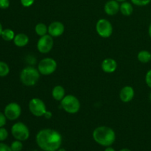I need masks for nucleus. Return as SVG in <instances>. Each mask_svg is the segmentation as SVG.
<instances>
[{
    "label": "nucleus",
    "instance_id": "nucleus-1",
    "mask_svg": "<svg viewBox=\"0 0 151 151\" xmlns=\"http://www.w3.org/2000/svg\"><path fill=\"white\" fill-rule=\"evenodd\" d=\"M36 143L43 150L57 151L62 144V136L55 130L45 128L37 134Z\"/></svg>",
    "mask_w": 151,
    "mask_h": 151
},
{
    "label": "nucleus",
    "instance_id": "nucleus-2",
    "mask_svg": "<svg viewBox=\"0 0 151 151\" xmlns=\"http://www.w3.org/2000/svg\"><path fill=\"white\" fill-rule=\"evenodd\" d=\"M93 139L97 144L104 147H109L116 140V134L110 127L100 126L94 129L92 134Z\"/></svg>",
    "mask_w": 151,
    "mask_h": 151
},
{
    "label": "nucleus",
    "instance_id": "nucleus-3",
    "mask_svg": "<svg viewBox=\"0 0 151 151\" xmlns=\"http://www.w3.org/2000/svg\"><path fill=\"white\" fill-rule=\"evenodd\" d=\"M40 72L33 66H27L20 73V81L26 86H32L38 83Z\"/></svg>",
    "mask_w": 151,
    "mask_h": 151
},
{
    "label": "nucleus",
    "instance_id": "nucleus-4",
    "mask_svg": "<svg viewBox=\"0 0 151 151\" xmlns=\"http://www.w3.org/2000/svg\"><path fill=\"white\" fill-rule=\"evenodd\" d=\"M60 106L65 111L71 114L78 113L81 109V103L79 100L72 94L65 96L60 101Z\"/></svg>",
    "mask_w": 151,
    "mask_h": 151
},
{
    "label": "nucleus",
    "instance_id": "nucleus-5",
    "mask_svg": "<svg viewBox=\"0 0 151 151\" xmlns=\"http://www.w3.org/2000/svg\"><path fill=\"white\" fill-rule=\"evenodd\" d=\"M11 134L16 140L26 141L29 137V131L28 127L23 122H16L12 126Z\"/></svg>",
    "mask_w": 151,
    "mask_h": 151
},
{
    "label": "nucleus",
    "instance_id": "nucleus-6",
    "mask_svg": "<svg viewBox=\"0 0 151 151\" xmlns=\"http://www.w3.org/2000/svg\"><path fill=\"white\" fill-rule=\"evenodd\" d=\"M57 62L51 58H46L40 60L38 65V70L42 75H50L55 72Z\"/></svg>",
    "mask_w": 151,
    "mask_h": 151
},
{
    "label": "nucleus",
    "instance_id": "nucleus-7",
    "mask_svg": "<svg viewBox=\"0 0 151 151\" xmlns=\"http://www.w3.org/2000/svg\"><path fill=\"white\" fill-rule=\"evenodd\" d=\"M29 110L32 115L40 117L44 116L47 111V108L43 100L35 97L29 102Z\"/></svg>",
    "mask_w": 151,
    "mask_h": 151
},
{
    "label": "nucleus",
    "instance_id": "nucleus-8",
    "mask_svg": "<svg viewBox=\"0 0 151 151\" xmlns=\"http://www.w3.org/2000/svg\"><path fill=\"white\" fill-rule=\"evenodd\" d=\"M96 31L102 38H109L113 33V26L109 20L101 19L96 24Z\"/></svg>",
    "mask_w": 151,
    "mask_h": 151
},
{
    "label": "nucleus",
    "instance_id": "nucleus-9",
    "mask_svg": "<svg viewBox=\"0 0 151 151\" xmlns=\"http://www.w3.org/2000/svg\"><path fill=\"white\" fill-rule=\"evenodd\" d=\"M52 38L53 37L49 34L40 37L37 42V49L39 52L42 54H47L52 50L54 45V41Z\"/></svg>",
    "mask_w": 151,
    "mask_h": 151
},
{
    "label": "nucleus",
    "instance_id": "nucleus-10",
    "mask_svg": "<svg viewBox=\"0 0 151 151\" xmlns=\"http://www.w3.org/2000/svg\"><path fill=\"white\" fill-rule=\"evenodd\" d=\"M4 114L9 120H16L22 114V108L18 103H10L4 108Z\"/></svg>",
    "mask_w": 151,
    "mask_h": 151
},
{
    "label": "nucleus",
    "instance_id": "nucleus-11",
    "mask_svg": "<svg viewBox=\"0 0 151 151\" xmlns=\"http://www.w3.org/2000/svg\"><path fill=\"white\" fill-rule=\"evenodd\" d=\"M65 27L60 22H53L48 26V33L52 37H59L64 32Z\"/></svg>",
    "mask_w": 151,
    "mask_h": 151
},
{
    "label": "nucleus",
    "instance_id": "nucleus-12",
    "mask_svg": "<svg viewBox=\"0 0 151 151\" xmlns=\"http://www.w3.org/2000/svg\"><path fill=\"white\" fill-rule=\"evenodd\" d=\"M135 91L133 87L126 86L121 89L119 92V98L123 103H128L134 99Z\"/></svg>",
    "mask_w": 151,
    "mask_h": 151
},
{
    "label": "nucleus",
    "instance_id": "nucleus-13",
    "mask_svg": "<svg viewBox=\"0 0 151 151\" xmlns=\"http://www.w3.org/2000/svg\"><path fill=\"white\" fill-rule=\"evenodd\" d=\"M120 4L116 0H109L105 4L104 11L109 16H114L119 11Z\"/></svg>",
    "mask_w": 151,
    "mask_h": 151
},
{
    "label": "nucleus",
    "instance_id": "nucleus-14",
    "mask_svg": "<svg viewBox=\"0 0 151 151\" xmlns=\"http://www.w3.org/2000/svg\"><path fill=\"white\" fill-rule=\"evenodd\" d=\"M101 68L106 73H113L117 69V63L113 58H106L102 62Z\"/></svg>",
    "mask_w": 151,
    "mask_h": 151
},
{
    "label": "nucleus",
    "instance_id": "nucleus-15",
    "mask_svg": "<svg viewBox=\"0 0 151 151\" xmlns=\"http://www.w3.org/2000/svg\"><path fill=\"white\" fill-rule=\"evenodd\" d=\"M29 37L24 33H19L15 35L13 39L14 44L18 47H24L27 46L29 43Z\"/></svg>",
    "mask_w": 151,
    "mask_h": 151
},
{
    "label": "nucleus",
    "instance_id": "nucleus-16",
    "mask_svg": "<svg viewBox=\"0 0 151 151\" xmlns=\"http://www.w3.org/2000/svg\"><path fill=\"white\" fill-rule=\"evenodd\" d=\"M65 92L66 91H65L64 88L62 86L58 85L53 88L52 91V95L56 101H61L63 97L66 96Z\"/></svg>",
    "mask_w": 151,
    "mask_h": 151
},
{
    "label": "nucleus",
    "instance_id": "nucleus-17",
    "mask_svg": "<svg viewBox=\"0 0 151 151\" xmlns=\"http://www.w3.org/2000/svg\"><path fill=\"white\" fill-rule=\"evenodd\" d=\"M119 11L122 13L123 16H131L134 11V7L131 4V3L128 2V1H123L122 4H120V7H119Z\"/></svg>",
    "mask_w": 151,
    "mask_h": 151
},
{
    "label": "nucleus",
    "instance_id": "nucleus-18",
    "mask_svg": "<svg viewBox=\"0 0 151 151\" xmlns=\"http://www.w3.org/2000/svg\"><path fill=\"white\" fill-rule=\"evenodd\" d=\"M137 59L142 63H147L151 60V53L147 50H141L137 55Z\"/></svg>",
    "mask_w": 151,
    "mask_h": 151
},
{
    "label": "nucleus",
    "instance_id": "nucleus-19",
    "mask_svg": "<svg viewBox=\"0 0 151 151\" xmlns=\"http://www.w3.org/2000/svg\"><path fill=\"white\" fill-rule=\"evenodd\" d=\"M35 31L40 37L44 36L48 33V27L44 23H38L35 25Z\"/></svg>",
    "mask_w": 151,
    "mask_h": 151
},
{
    "label": "nucleus",
    "instance_id": "nucleus-20",
    "mask_svg": "<svg viewBox=\"0 0 151 151\" xmlns=\"http://www.w3.org/2000/svg\"><path fill=\"white\" fill-rule=\"evenodd\" d=\"M15 33L11 29H3L2 32H1V38H3V40L6 41H13L15 38Z\"/></svg>",
    "mask_w": 151,
    "mask_h": 151
},
{
    "label": "nucleus",
    "instance_id": "nucleus-21",
    "mask_svg": "<svg viewBox=\"0 0 151 151\" xmlns=\"http://www.w3.org/2000/svg\"><path fill=\"white\" fill-rule=\"evenodd\" d=\"M10 72V67L4 61H0V77H6Z\"/></svg>",
    "mask_w": 151,
    "mask_h": 151
},
{
    "label": "nucleus",
    "instance_id": "nucleus-22",
    "mask_svg": "<svg viewBox=\"0 0 151 151\" xmlns=\"http://www.w3.org/2000/svg\"><path fill=\"white\" fill-rule=\"evenodd\" d=\"M10 147L13 151H21L23 148V144H22V141L16 140V141L12 142Z\"/></svg>",
    "mask_w": 151,
    "mask_h": 151
},
{
    "label": "nucleus",
    "instance_id": "nucleus-23",
    "mask_svg": "<svg viewBox=\"0 0 151 151\" xmlns=\"http://www.w3.org/2000/svg\"><path fill=\"white\" fill-rule=\"evenodd\" d=\"M131 1L136 6L143 7V6H146L150 4L151 0H131Z\"/></svg>",
    "mask_w": 151,
    "mask_h": 151
},
{
    "label": "nucleus",
    "instance_id": "nucleus-24",
    "mask_svg": "<svg viewBox=\"0 0 151 151\" xmlns=\"http://www.w3.org/2000/svg\"><path fill=\"white\" fill-rule=\"evenodd\" d=\"M8 137V132H7V129L1 127L0 128V142H3Z\"/></svg>",
    "mask_w": 151,
    "mask_h": 151
},
{
    "label": "nucleus",
    "instance_id": "nucleus-25",
    "mask_svg": "<svg viewBox=\"0 0 151 151\" xmlns=\"http://www.w3.org/2000/svg\"><path fill=\"white\" fill-rule=\"evenodd\" d=\"M20 1L23 7H29L33 4V3L35 2V0H20Z\"/></svg>",
    "mask_w": 151,
    "mask_h": 151
},
{
    "label": "nucleus",
    "instance_id": "nucleus-26",
    "mask_svg": "<svg viewBox=\"0 0 151 151\" xmlns=\"http://www.w3.org/2000/svg\"><path fill=\"white\" fill-rule=\"evenodd\" d=\"M145 83L147 86L151 88V69L147 71L145 75Z\"/></svg>",
    "mask_w": 151,
    "mask_h": 151
},
{
    "label": "nucleus",
    "instance_id": "nucleus-27",
    "mask_svg": "<svg viewBox=\"0 0 151 151\" xmlns=\"http://www.w3.org/2000/svg\"><path fill=\"white\" fill-rule=\"evenodd\" d=\"M7 117L5 116L4 113H1L0 112V128L1 127H4L6 125V122H7Z\"/></svg>",
    "mask_w": 151,
    "mask_h": 151
},
{
    "label": "nucleus",
    "instance_id": "nucleus-28",
    "mask_svg": "<svg viewBox=\"0 0 151 151\" xmlns=\"http://www.w3.org/2000/svg\"><path fill=\"white\" fill-rule=\"evenodd\" d=\"M10 6V0H0V8L7 9Z\"/></svg>",
    "mask_w": 151,
    "mask_h": 151
},
{
    "label": "nucleus",
    "instance_id": "nucleus-29",
    "mask_svg": "<svg viewBox=\"0 0 151 151\" xmlns=\"http://www.w3.org/2000/svg\"><path fill=\"white\" fill-rule=\"evenodd\" d=\"M0 151H13L11 147L4 143L0 142Z\"/></svg>",
    "mask_w": 151,
    "mask_h": 151
},
{
    "label": "nucleus",
    "instance_id": "nucleus-30",
    "mask_svg": "<svg viewBox=\"0 0 151 151\" xmlns=\"http://www.w3.org/2000/svg\"><path fill=\"white\" fill-rule=\"evenodd\" d=\"M52 116V112L49 111H47L45 114H44V117H45L46 119H50Z\"/></svg>",
    "mask_w": 151,
    "mask_h": 151
},
{
    "label": "nucleus",
    "instance_id": "nucleus-31",
    "mask_svg": "<svg viewBox=\"0 0 151 151\" xmlns=\"http://www.w3.org/2000/svg\"><path fill=\"white\" fill-rule=\"evenodd\" d=\"M104 151H116L114 150V148H112V147H108Z\"/></svg>",
    "mask_w": 151,
    "mask_h": 151
},
{
    "label": "nucleus",
    "instance_id": "nucleus-32",
    "mask_svg": "<svg viewBox=\"0 0 151 151\" xmlns=\"http://www.w3.org/2000/svg\"><path fill=\"white\" fill-rule=\"evenodd\" d=\"M148 34H149V36H150V38H151V24H150V26H149V28H148Z\"/></svg>",
    "mask_w": 151,
    "mask_h": 151
},
{
    "label": "nucleus",
    "instance_id": "nucleus-33",
    "mask_svg": "<svg viewBox=\"0 0 151 151\" xmlns=\"http://www.w3.org/2000/svg\"><path fill=\"white\" fill-rule=\"evenodd\" d=\"M2 31H3L2 25H1V22H0V36H1V32H2Z\"/></svg>",
    "mask_w": 151,
    "mask_h": 151
},
{
    "label": "nucleus",
    "instance_id": "nucleus-34",
    "mask_svg": "<svg viewBox=\"0 0 151 151\" xmlns=\"http://www.w3.org/2000/svg\"><path fill=\"white\" fill-rule=\"evenodd\" d=\"M119 151H131V150H129V149H128V148H123V149H122V150H120Z\"/></svg>",
    "mask_w": 151,
    "mask_h": 151
},
{
    "label": "nucleus",
    "instance_id": "nucleus-35",
    "mask_svg": "<svg viewBox=\"0 0 151 151\" xmlns=\"http://www.w3.org/2000/svg\"><path fill=\"white\" fill-rule=\"evenodd\" d=\"M58 151H66V150L63 148H59L58 150Z\"/></svg>",
    "mask_w": 151,
    "mask_h": 151
},
{
    "label": "nucleus",
    "instance_id": "nucleus-36",
    "mask_svg": "<svg viewBox=\"0 0 151 151\" xmlns=\"http://www.w3.org/2000/svg\"><path fill=\"white\" fill-rule=\"evenodd\" d=\"M116 1H119V2H123V1H125L126 0H116Z\"/></svg>",
    "mask_w": 151,
    "mask_h": 151
},
{
    "label": "nucleus",
    "instance_id": "nucleus-37",
    "mask_svg": "<svg viewBox=\"0 0 151 151\" xmlns=\"http://www.w3.org/2000/svg\"><path fill=\"white\" fill-rule=\"evenodd\" d=\"M150 97V101H151V93H150V97Z\"/></svg>",
    "mask_w": 151,
    "mask_h": 151
},
{
    "label": "nucleus",
    "instance_id": "nucleus-38",
    "mask_svg": "<svg viewBox=\"0 0 151 151\" xmlns=\"http://www.w3.org/2000/svg\"><path fill=\"white\" fill-rule=\"evenodd\" d=\"M41 151H45V150H41Z\"/></svg>",
    "mask_w": 151,
    "mask_h": 151
}]
</instances>
